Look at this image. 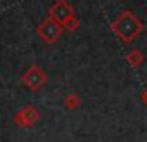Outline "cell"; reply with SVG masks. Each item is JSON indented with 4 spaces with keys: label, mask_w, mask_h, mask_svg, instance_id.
I'll list each match as a JSON object with an SVG mask.
<instances>
[{
    "label": "cell",
    "mask_w": 147,
    "mask_h": 142,
    "mask_svg": "<svg viewBox=\"0 0 147 142\" xmlns=\"http://www.w3.org/2000/svg\"><path fill=\"white\" fill-rule=\"evenodd\" d=\"M111 31L118 37L121 43H131L135 42L140 33L144 31V21L135 16L133 11L123 9L111 23Z\"/></svg>",
    "instance_id": "6da1fadb"
},
{
    "label": "cell",
    "mask_w": 147,
    "mask_h": 142,
    "mask_svg": "<svg viewBox=\"0 0 147 142\" xmlns=\"http://www.w3.org/2000/svg\"><path fill=\"white\" fill-rule=\"evenodd\" d=\"M36 33H38V37H40L45 43H55V42L61 38V35H62V24L57 23V21L52 19V18H47L45 21H42V23L38 24Z\"/></svg>",
    "instance_id": "7a4b0ae2"
},
{
    "label": "cell",
    "mask_w": 147,
    "mask_h": 142,
    "mask_svg": "<svg viewBox=\"0 0 147 142\" xmlns=\"http://www.w3.org/2000/svg\"><path fill=\"white\" fill-rule=\"evenodd\" d=\"M23 83H24L30 90L36 92V90H40V89L47 83V75L43 73L38 66L33 64V66H30V69L23 75Z\"/></svg>",
    "instance_id": "3957f363"
},
{
    "label": "cell",
    "mask_w": 147,
    "mask_h": 142,
    "mask_svg": "<svg viewBox=\"0 0 147 142\" xmlns=\"http://www.w3.org/2000/svg\"><path fill=\"white\" fill-rule=\"evenodd\" d=\"M73 16H75V9L69 5L67 0H57V2L49 9V18L55 19V21L61 23V24H64V23H66L69 18H73Z\"/></svg>",
    "instance_id": "277c9868"
},
{
    "label": "cell",
    "mask_w": 147,
    "mask_h": 142,
    "mask_svg": "<svg viewBox=\"0 0 147 142\" xmlns=\"http://www.w3.org/2000/svg\"><path fill=\"white\" fill-rule=\"evenodd\" d=\"M40 120V113L33 108V106H24L19 113H16L14 116V123L18 126H33L36 121Z\"/></svg>",
    "instance_id": "5b68a950"
},
{
    "label": "cell",
    "mask_w": 147,
    "mask_h": 142,
    "mask_svg": "<svg viewBox=\"0 0 147 142\" xmlns=\"http://www.w3.org/2000/svg\"><path fill=\"white\" fill-rule=\"evenodd\" d=\"M126 61L133 69H138L145 62V55H144V52H140V49H133L126 54Z\"/></svg>",
    "instance_id": "8992f818"
},
{
    "label": "cell",
    "mask_w": 147,
    "mask_h": 142,
    "mask_svg": "<svg viewBox=\"0 0 147 142\" xmlns=\"http://www.w3.org/2000/svg\"><path fill=\"white\" fill-rule=\"evenodd\" d=\"M64 106H66L67 109H76V108H80V106H82V99H80V95L75 94V92L67 94V95L64 97Z\"/></svg>",
    "instance_id": "52a82bcc"
},
{
    "label": "cell",
    "mask_w": 147,
    "mask_h": 142,
    "mask_svg": "<svg viewBox=\"0 0 147 142\" xmlns=\"http://www.w3.org/2000/svg\"><path fill=\"white\" fill-rule=\"evenodd\" d=\"M62 28H64V30H67V31H71V33H73V31H76V30L80 28V21H78V18H76V16L69 18V19L62 24Z\"/></svg>",
    "instance_id": "ba28073f"
},
{
    "label": "cell",
    "mask_w": 147,
    "mask_h": 142,
    "mask_svg": "<svg viewBox=\"0 0 147 142\" xmlns=\"http://www.w3.org/2000/svg\"><path fill=\"white\" fill-rule=\"evenodd\" d=\"M142 99H144V102H145V104H147V90H145V92H144V94H142Z\"/></svg>",
    "instance_id": "9c48e42d"
}]
</instances>
